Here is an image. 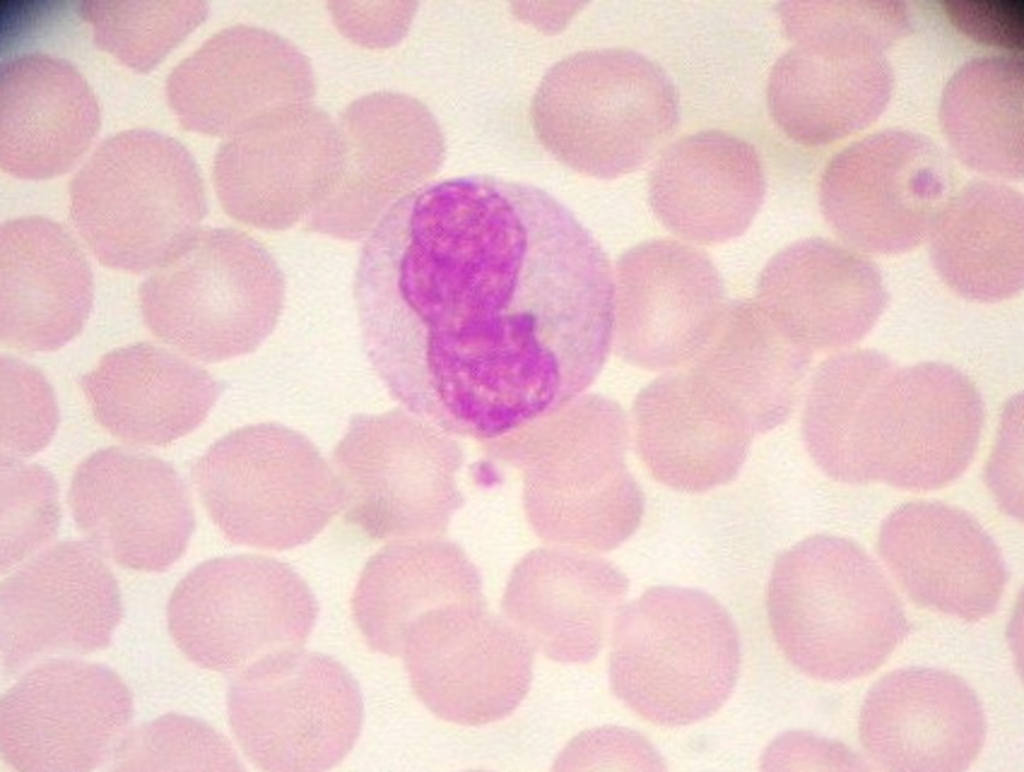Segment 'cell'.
<instances>
[{"mask_svg":"<svg viewBox=\"0 0 1024 772\" xmlns=\"http://www.w3.org/2000/svg\"><path fill=\"white\" fill-rule=\"evenodd\" d=\"M951 168L928 137L885 130L845 148L820 182L822 213L849 247L893 255L929 234L951 196Z\"/></svg>","mask_w":1024,"mask_h":772,"instance_id":"obj_12","label":"cell"},{"mask_svg":"<svg viewBox=\"0 0 1024 772\" xmlns=\"http://www.w3.org/2000/svg\"><path fill=\"white\" fill-rule=\"evenodd\" d=\"M633 427L638 453L652 477L689 493L731 481L755 434L688 368L656 378L637 394Z\"/></svg>","mask_w":1024,"mask_h":772,"instance_id":"obj_25","label":"cell"},{"mask_svg":"<svg viewBox=\"0 0 1024 772\" xmlns=\"http://www.w3.org/2000/svg\"><path fill=\"white\" fill-rule=\"evenodd\" d=\"M1023 195L996 181H976L951 195L929 234L930 257L959 296L995 303L1024 286Z\"/></svg>","mask_w":1024,"mask_h":772,"instance_id":"obj_35","label":"cell"},{"mask_svg":"<svg viewBox=\"0 0 1024 772\" xmlns=\"http://www.w3.org/2000/svg\"><path fill=\"white\" fill-rule=\"evenodd\" d=\"M1023 417L1022 397L1006 407L999 435L986 470V481L996 501L1008 515L1023 517Z\"/></svg>","mask_w":1024,"mask_h":772,"instance_id":"obj_43","label":"cell"},{"mask_svg":"<svg viewBox=\"0 0 1024 772\" xmlns=\"http://www.w3.org/2000/svg\"><path fill=\"white\" fill-rule=\"evenodd\" d=\"M93 296L89 261L62 225L41 216L2 224V345L28 353L60 349L81 332Z\"/></svg>","mask_w":1024,"mask_h":772,"instance_id":"obj_24","label":"cell"},{"mask_svg":"<svg viewBox=\"0 0 1024 772\" xmlns=\"http://www.w3.org/2000/svg\"><path fill=\"white\" fill-rule=\"evenodd\" d=\"M878 549L907 596L917 605L966 622L998 608L1008 574L999 547L962 509L916 501L883 522Z\"/></svg>","mask_w":1024,"mask_h":772,"instance_id":"obj_22","label":"cell"},{"mask_svg":"<svg viewBox=\"0 0 1024 772\" xmlns=\"http://www.w3.org/2000/svg\"><path fill=\"white\" fill-rule=\"evenodd\" d=\"M739 666L736 625L700 590L652 587L614 620L611 688L653 724L685 726L716 713L733 691Z\"/></svg>","mask_w":1024,"mask_h":772,"instance_id":"obj_4","label":"cell"},{"mask_svg":"<svg viewBox=\"0 0 1024 772\" xmlns=\"http://www.w3.org/2000/svg\"><path fill=\"white\" fill-rule=\"evenodd\" d=\"M753 301L787 339L812 355L862 340L884 312L888 293L879 268L862 252L812 237L767 262Z\"/></svg>","mask_w":1024,"mask_h":772,"instance_id":"obj_21","label":"cell"},{"mask_svg":"<svg viewBox=\"0 0 1024 772\" xmlns=\"http://www.w3.org/2000/svg\"><path fill=\"white\" fill-rule=\"evenodd\" d=\"M943 13L962 35L975 43L1022 56L1023 1H938Z\"/></svg>","mask_w":1024,"mask_h":772,"instance_id":"obj_42","label":"cell"},{"mask_svg":"<svg viewBox=\"0 0 1024 772\" xmlns=\"http://www.w3.org/2000/svg\"><path fill=\"white\" fill-rule=\"evenodd\" d=\"M208 13L199 1H86L81 15L94 42L140 73L156 67Z\"/></svg>","mask_w":1024,"mask_h":772,"instance_id":"obj_37","label":"cell"},{"mask_svg":"<svg viewBox=\"0 0 1024 772\" xmlns=\"http://www.w3.org/2000/svg\"><path fill=\"white\" fill-rule=\"evenodd\" d=\"M983 423L981 395L959 369L900 367L881 481L913 491L951 483L971 463Z\"/></svg>","mask_w":1024,"mask_h":772,"instance_id":"obj_31","label":"cell"},{"mask_svg":"<svg viewBox=\"0 0 1024 772\" xmlns=\"http://www.w3.org/2000/svg\"><path fill=\"white\" fill-rule=\"evenodd\" d=\"M70 216L95 257L130 273L156 269L200 229L207 197L190 152L133 129L101 143L70 184Z\"/></svg>","mask_w":1024,"mask_h":772,"instance_id":"obj_6","label":"cell"},{"mask_svg":"<svg viewBox=\"0 0 1024 772\" xmlns=\"http://www.w3.org/2000/svg\"><path fill=\"white\" fill-rule=\"evenodd\" d=\"M68 502L92 547L133 570H167L194 530L188 491L175 469L122 447L101 449L79 465Z\"/></svg>","mask_w":1024,"mask_h":772,"instance_id":"obj_18","label":"cell"},{"mask_svg":"<svg viewBox=\"0 0 1024 772\" xmlns=\"http://www.w3.org/2000/svg\"><path fill=\"white\" fill-rule=\"evenodd\" d=\"M985 736L984 710L974 690L939 669L890 672L868 691L859 715L864 750L891 771H965Z\"/></svg>","mask_w":1024,"mask_h":772,"instance_id":"obj_23","label":"cell"},{"mask_svg":"<svg viewBox=\"0 0 1024 772\" xmlns=\"http://www.w3.org/2000/svg\"><path fill=\"white\" fill-rule=\"evenodd\" d=\"M811 354L787 339L753 300L728 303L713 335L686 366L741 414L754 433L791 413Z\"/></svg>","mask_w":1024,"mask_h":772,"instance_id":"obj_34","label":"cell"},{"mask_svg":"<svg viewBox=\"0 0 1024 772\" xmlns=\"http://www.w3.org/2000/svg\"><path fill=\"white\" fill-rule=\"evenodd\" d=\"M764 195V171L754 147L715 130L673 142L648 181L649 203L658 220L679 238L701 245L743 234Z\"/></svg>","mask_w":1024,"mask_h":772,"instance_id":"obj_28","label":"cell"},{"mask_svg":"<svg viewBox=\"0 0 1024 772\" xmlns=\"http://www.w3.org/2000/svg\"><path fill=\"white\" fill-rule=\"evenodd\" d=\"M1022 56L972 59L946 84L940 124L967 168L994 179L1023 178Z\"/></svg>","mask_w":1024,"mask_h":772,"instance_id":"obj_36","label":"cell"},{"mask_svg":"<svg viewBox=\"0 0 1024 772\" xmlns=\"http://www.w3.org/2000/svg\"><path fill=\"white\" fill-rule=\"evenodd\" d=\"M767 612L788 661L824 682L875 671L909 630L901 601L877 563L855 542L832 535L806 538L777 558Z\"/></svg>","mask_w":1024,"mask_h":772,"instance_id":"obj_2","label":"cell"},{"mask_svg":"<svg viewBox=\"0 0 1024 772\" xmlns=\"http://www.w3.org/2000/svg\"><path fill=\"white\" fill-rule=\"evenodd\" d=\"M410 412L357 414L333 452L341 510L374 540L431 539L463 503L455 473L462 451Z\"/></svg>","mask_w":1024,"mask_h":772,"instance_id":"obj_9","label":"cell"},{"mask_svg":"<svg viewBox=\"0 0 1024 772\" xmlns=\"http://www.w3.org/2000/svg\"><path fill=\"white\" fill-rule=\"evenodd\" d=\"M316 598L289 565L259 555L208 560L176 586L168 629L198 666L240 672L272 654L297 649L312 631Z\"/></svg>","mask_w":1024,"mask_h":772,"instance_id":"obj_11","label":"cell"},{"mask_svg":"<svg viewBox=\"0 0 1024 772\" xmlns=\"http://www.w3.org/2000/svg\"><path fill=\"white\" fill-rule=\"evenodd\" d=\"M534 132L567 167L599 179L630 173L672 134L679 98L653 60L622 48L574 53L544 75L531 103Z\"/></svg>","mask_w":1024,"mask_h":772,"instance_id":"obj_5","label":"cell"},{"mask_svg":"<svg viewBox=\"0 0 1024 772\" xmlns=\"http://www.w3.org/2000/svg\"><path fill=\"white\" fill-rule=\"evenodd\" d=\"M893 82L883 51L795 41L771 70L767 104L790 139L827 145L873 123L889 102Z\"/></svg>","mask_w":1024,"mask_h":772,"instance_id":"obj_29","label":"cell"},{"mask_svg":"<svg viewBox=\"0 0 1024 772\" xmlns=\"http://www.w3.org/2000/svg\"><path fill=\"white\" fill-rule=\"evenodd\" d=\"M85 77L69 61L40 52L11 59L0 73V165L20 179L69 172L100 128Z\"/></svg>","mask_w":1024,"mask_h":772,"instance_id":"obj_27","label":"cell"},{"mask_svg":"<svg viewBox=\"0 0 1024 772\" xmlns=\"http://www.w3.org/2000/svg\"><path fill=\"white\" fill-rule=\"evenodd\" d=\"M782 24L794 41L813 40L885 51L910 32L900 1H793L780 5Z\"/></svg>","mask_w":1024,"mask_h":772,"instance_id":"obj_40","label":"cell"},{"mask_svg":"<svg viewBox=\"0 0 1024 772\" xmlns=\"http://www.w3.org/2000/svg\"><path fill=\"white\" fill-rule=\"evenodd\" d=\"M121 771H239L227 739L210 725L166 714L126 735L114 756Z\"/></svg>","mask_w":1024,"mask_h":772,"instance_id":"obj_38","label":"cell"},{"mask_svg":"<svg viewBox=\"0 0 1024 772\" xmlns=\"http://www.w3.org/2000/svg\"><path fill=\"white\" fill-rule=\"evenodd\" d=\"M354 297L391 396L485 441L575 401L616 328L612 266L590 231L546 191L488 175L395 201L363 246Z\"/></svg>","mask_w":1024,"mask_h":772,"instance_id":"obj_1","label":"cell"},{"mask_svg":"<svg viewBox=\"0 0 1024 772\" xmlns=\"http://www.w3.org/2000/svg\"><path fill=\"white\" fill-rule=\"evenodd\" d=\"M899 369L884 353L853 349L815 371L802 432L811 458L831 478L849 484L880 481Z\"/></svg>","mask_w":1024,"mask_h":772,"instance_id":"obj_32","label":"cell"},{"mask_svg":"<svg viewBox=\"0 0 1024 772\" xmlns=\"http://www.w3.org/2000/svg\"><path fill=\"white\" fill-rule=\"evenodd\" d=\"M0 570L4 574L30 558L57 533L58 489L43 467L1 456Z\"/></svg>","mask_w":1024,"mask_h":772,"instance_id":"obj_39","label":"cell"},{"mask_svg":"<svg viewBox=\"0 0 1024 772\" xmlns=\"http://www.w3.org/2000/svg\"><path fill=\"white\" fill-rule=\"evenodd\" d=\"M123 613L118 584L93 547L62 541L0 587L3 667L15 674L54 655L106 648Z\"/></svg>","mask_w":1024,"mask_h":772,"instance_id":"obj_16","label":"cell"},{"mask_svg":"<svg viewBox=\"0 0 1024 772\" xmlns=\"http://www.w3.org/2000/svg\"><path fill=\"white\" fill-rule=\"evenodd\" d=\"M342 167L338 126L304 103L259 117L227 138L213 180L230 217L279 231L306 220L328 198Z\"/></svg>","mask_w":1024,"mask_h":772,"instance_id":"obj_14","label":"cell"},{"mask_svg":"<svg viewBox=\"0 0 1024 772\" xmlns=\"http://www.w3.org/2000/svg\"><path fill=\"white\" fill-rule=\"evenodd\" d=\"M284 275L253 237L234 228H201L139 287L147 328L202 362L255 351L274 330Z\"/></svg>","mask_w":1024,"mask_h":772,"instance_id":"obj_7","label":"cell"},{"mask_svg":"<svg viewBox=\"0 0 1024 772\" xmlns=\"http://www.w3.org/2000/svg\"><path fill=\"white\" fill-rule=\"evenodd\" d=\"M133 716L130 691L107 666L51 659L0 702V750L19 771H91L115 756Z\"/></svg>","mask_w":1024,"mask_h":772,"instance_id":"obj_13","label":"cell"},{"mask_svg":"<svg viewBox=\"0 0 1024 772\" xmlns=\"http://www.w3.org/2000/svg\"><path fill=\"white\" fill-rule=\"evenodd\" d=\"M232 733L265 771H322L339 764L362 728L360 689L339 661L287 650L238 672L227 700Z\"/></svg>","mask_w":1024,"mask_h":772,"instance_id":"obj_10","label":"cell"},{"mask_svg":"<svg viewBox=\"0 0 1024 772\" xmlns=\"http://www.w3.org/2000/svg\"><path fill=\"white\" fill-rule=\"evenodd\" d=\"M338 128L343 151L339 180L305 223L336 238L359 239L395 201L438 171L445 142L432 113L397 93L355 101Z\"/></svg>","mask_w":1024,"mask_h":772,"instance_id":"obj_17","label":"cell"},{"mask_svg":"<svg viewBox=\"0 0 1024 772\" xmlns=\"http://www.w3.org/2000/svg\"><path fill=\"white\" fill-rule=\"evenodd\" d=\"M617 349L653 371L684 368L716 330L727 303L708 255L659 238L629 249L617 264Z\"/></svg>","mask_w":1024,"mask_h":772,"instance_id":"obj_19","label":"cell"},{"mask_svg":"<svg viewBox=\"0 0 1024 772\" xmlns=\"http://www.w3.org/2000/svg\"><path fill=\"white\" fill-rule=\"evenodd\" d=\"M1 456L20 459L41 451L59 422L54 392L35 367L11 356L0 360Z\"/></svg>","mask_w":1024,"mask_h":772,"instance_id":"obj_41","label":"cell"},{"mask_svg":"<svg viewBox=\"0 0 1024 772\" xmlns=\"http://www.w3.org/2000/svg\"><path fill=\"white\" fill-rule=\"evenodd\" d=\"M96 421L127 443L161 446L206 418L221 385L163 346L140 342L105 354L80 381Z\"/></svg>","mask_w":1024,"mask_h":772,"instance_id":"obj_30","label":"cell"},{"mask_svg":"<svg viewBox=\"0 0 1024 772\" xmlns=\"http://www.w3.org/2000/svg\"><path fill=\"white\" fill-rule=\"evenodd\" d=\"M587 404L580 423L568 422L562 408L491 443L497 455L525 471V509L532 525L552 518L541 533L544 539L608 551L636 531L644 497L626 465L624 412L604 399Z\"/></svg>","mask_w":1024,"mask_h":772,"instance_id":"obj_3","label":"cell"},{"mask_svg":"<svg viewBox=\"0 0 1024 772\" xmlns=\"http://www.w3.org/2000/svg\"><path fill=\"white\" fill-rule=\"evenodd\" d=\"M402 654L418 698L438 717L460 725L509 716L533 676V647L485 603L425 614L410 628Z\"/></svg>","mask_w":1024,"mask_h":772,"instance_id":"obj_15","label":"cell"},{"mask_svg":"<svg viewBox=\"0 0 1024 772\" xmlns=\"http://www.w3.org/2000/svg\"><path fill=\"white\" fill-rule=\"evenodd\" d=\"M628 592L611 562L568 547L537 549L514 568L502 609L546 657L587 663L603 648Z\"/></svg>","mask_w":1024,"mask_h":772,"instance_id":"obj_26","label":"cell"},{"mask_svg":"<svg viewBox=\"0 0 1024 772\" xmlns=\"http://www.w3.org/2000/svg\"><path fill=\"white\" fill-rule=\"evenodd\" d=\"M485 603L480 575L457 545L435 538L398 541L374 554L361 572L351 606L369 646L402 655L412 625L455 604Z\"/></svg>","mask_w":1024,"mask_h":772,"instance_id":"obj_33","label":"cell"},{"mask_svg":"<svg viewBox=\"0 0 1024 772\" xmlns=\"http://www.w3.org/2000/svg\"><path fill=\"white\" fill-rule=\"evenodd\" d=\"M314 89L308 60L289 41L237 25L183 60L166 92L184 129L229 138L259 117L308 103Z\"/></svg>","mask_w":1024,"mask_h":772,"instance_id":"obj_20","label":"cell"},{"mask_svg":"<svg viewBox=\"0 0 1024 772\" xmlns=\"http://www.w3.org/2000/svg\"><path fill=\"white\" fill-rule=\"evenodd\" d=\"M606 764L620 763L626 769H661L660 758L651 745L637 733L620 728L597 729L578 737L566 752L561 763Z\"/></svg>","mask_w":1024,"mask_h":772,"instance_id":"obj_44","label":"cell"},{"mask_svg":"<svg viewBox=\"0 0 1024 772\" xmlns=\"http://www.w3.org/2000/svg\"><path fill=\"white\" fill-rule=\"evenodd\" d=\"M192 474L212 521L235 544L291 549L312 540L341 510L333 468L306 436L278 423L228 433Z\"/></svg>","mask_w":1024,"mask_h":772,"instance_id":"obj_8","label":"cell"}]
</instances>
